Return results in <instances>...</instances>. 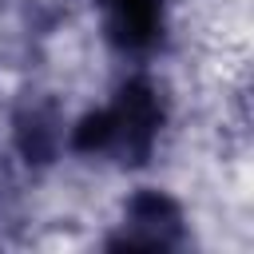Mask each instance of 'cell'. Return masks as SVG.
Instances as JSON below:
<instances>
[{"label": "cell", "instance_id": "cell-4", "mask_svg": "<svg viewBox=\"0 0 254 254\" xmlns=\"http://www.w3.org/2000/svg\"><path fill=\"white\" fill-rule=\"evenodd\" d=\"M20 151L28 159H36V163H48L52 159V127L40 115L24 119V127H20Z\"/></svg>", "mask_w": 254, "mask_h": 254}, {"label": "cell", "instance_id": "cell-2", "mask_svg": "<svg viewBox=\"0 0 254 254\" xmlns=\"http://www.w3.org/2000/svg\"><path fill=\"white\" fill-rule=\"evenodd\" d=\"M131 234L111 238L107 250H167L179 234V206L159 190H139L127 206Z\"/></svg>", "mask_w": 254, "mask_h": 254}, {"label": "cell", "instance_id": "cell-1", "mask_svg": "<svg viewBox=\"0 0 254 254\" xmlns=\"http://www.w3.org/2000/svg\"><path fill=\"white\" fill-rule=\"evenodd\" d=\"M107 111H111V151L107 155H119L123 167H143L151 159L159 127H163V107H159L155 87L147 79H127Z\"/></svg>", "mask_w": 254, "mask_h": 254}, {"label": "cell", "instance_id": "cell-3", "mask_svg": "<svg viewBox=\"0 0 254 254\" xmlns=\"http://www.w3.org/2000/svg\"><path fill=\"white\" fill-rule=\"evenodd\" d=\"M103 4H107V28L115 48L147 52L159 40V24H163L159 0H103Z\"/></svg>", "mask_w": 254, "mask_h": 254}]
</instances>
